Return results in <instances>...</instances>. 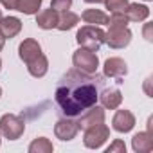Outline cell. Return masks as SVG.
<instances>
[{
	"label": "cell",
	"mask_w": 153,
	"mask_h": 153,
	"mask_svg": "<svg viewBox=\"0 0 153 153\" xmlns=\"http://www.w3.org/2000/svg\"><path fill=\"white\" fill-rule=\"evenodd\" d=\"M131 42V31L128 27H115L110 25V31L105 33V43H108L112 49H124Z\"/></svg>",
	"instance_id": "8992f818"
},
{
	"label": "cell",
	"mask_w": 153,
	"mask_h": 153,
	"mask_svg": "<svg viewBox=\"0 0 153 153\" xmlns=\"http://www.w3.org/2000/svg\"><path fill=\"white\" fill-rule=\"evenodd\" d=\"M151 29H153V25H151V24H146V25H144V31H142V33H144V38H146L148 42H151V40H153Z\"/></svg>",
	"instance_id": "4316f807"
},
{
	"label": "cell",
	"mask_w": 153,
	"mask_h": 153,
	"mask_svg": "<svg viewBox=\"0 0 153 153\" xmlns=\"http://www.w3.org/2000/svg\"><path fill=\"white\" fill-rule=\"evenodd\" d=\"M103 87L105 81L96 72L87 74L72 68L59 79L54 97L67 117H78L97 103Z\"/></svg>",
	"instance_id": "6da1fadb"
},
{
	"label": "cell",
	"mask_w": 153,
	"mask_h": 153,
	"mask_svg": "<svg viewBox=\"0 0 153 153\" xmlns=\"http://www.w3.org/2000/svg\"><path fill=\"white\" fill-rule=\"evenodd\" d=\"M16 2L18 0H0V4H2L6 9H16Z\"/></svg>",
	"instance_id": "484cf974"
},
{
	"label": "cell",
	"mask_w": 153,
	"mask_h": 153,
	"mask_svg": "<svg viewBox=\"0 0 153 153\" xmlns=\"http://www.w3.org/2000/svg\"><path fill=\"white\" fill-rule=\"evenodd\" d=\"M105 76L106 78H114V79H121L123 76L128 74V65L123 58H108L105 61Z\"/></svg>",
	"instance_id": "30bf717a"
},
{
	"label": "cell",
	"mask_w": 153,
	"mask_h": 153,
	"mask_svg": "<svg viewBox=\"0 0 153 153\" xmlns=\"http://www.w3.org/2000/svg\"><path fill=\"white\" fill-rule=\"evenodd\" d=\"M27 70H29V74L33 76V78H43V76L47 74V70H49V59L43 56V52L36 59H33V61L27 63Z\"/></svg>",
	"instance_id": "2e32d148"
},
{
	"label": "cell",
	"mask_w": 153,
	"mask_h": 153,
	"mask_svg": "<svg viewBox=\"0 0 153 153\" xmlns=\"http://www.w3.org/2000/svg\"><path fill=\"white\" fill-rule=\"evenodd\" d=\"M25 131V123L20 115L6 114L0 117V135H4L9 140H16Z\"/></svg>",
	"instance_id": "3957f363"
},
{
	"label": "cell",
	"mask_w": 153,
	"mask_h": 153,
	"mask_svg": "<svg viewBox=\"0 0 153 153\" xmlns=\"http://www.w3.org/2000/svg\"><path fill=\"white\" fill-rule=\"evenodd\" d=\"M108 139H110V130H108V126H106L105 123L87 128V130H85V135H83V142H85V146L90 148V149L101 148Z\"/></svg>",
	"instance_id": "5b68a950"
},
{
	"label": "cell",
	"mask_w": 153,
	"mask_h": 153,
	"mask_svg": "<svg viewBox=\"0 0 153 153\" xmlns=\"http://www.w3.org/2000/svg\"><path fill=\"white\" fill-rule=\"evenodd\" d=\"M105 123V110L101 106H90L88 110H85L78 121V128L79 130H87L90 126H96V124H101Z\"/></svg>",
	"instance_id": "52a82bcc"
},
{
	"label": "cell",
	"mask_w": 153,
	"mask_h": 153,
	"mask_svg": "<svg viewBox=\"0 0 153 153\" xmlns=\"http://www.w3.org/2000/svg\"><path fill=\"white\" fill-rule=\"evenodd\" d=\"M78 131H79L78 123L72 121V119H59L54 126V135L59 140H72L78 135Z\"/></svg>",
	"instance_id": "9c48e42d"
},
{
	"label": "cell",
	"mask_w": 153,
	"mask_h": 153,
	"mask_svg": "<svg viewBox=\"0 0 153 153\" xmlns=\"http://www.w3.org/2000/svg\"><path fill=\"white\" fill-rule=\"evenodd\" d=\"M131 148L137 153H149L153 149V133L149 131H139L131 139Z\"/></svg>",
	"instance_id": "4fadbf2b"
},
{
	"label": "cell",
	"mask_w": 153,
	"mask_h": 153,
	"mask_svg": "<svg viewBox=\"0 0 153 153\" xmlns=\"http://www.w3.org/2000/svg\"><path fill=\"white\" fill-rule=\"evenodd\" d=\"M85 2H88V4H101V2H105V0H85Z\"/></svg>",
	"instance_id": "4dcf8cb0"
},
{
	"label": "cell",
	"mask_w": 153,
	"mask_h": 153,
	"mask_svg": "<svg viewBox=\"0 0 153 153\" xmlns=\"http://www.w3.org/2000/svg\"><path fill=\"white\" fill-rule=\"evenodd\" d=\"M72 63L74 67L81 70V72H87V74H94L97 72V67H99V58L94 51L90 49H85V47H79L72 54Z\"/></svg>",
	"instance_id": "277c9868"
},
{
	"label": "cell",
	"mask_w": 153,
	"mask_h": 153,
	"mask_svg": "<svg viewBox=\"0 0 153 153\" xmlns=\"http://www.w3.org/2000/svg\"><path fill=\"white\" fill-rule=\"evenodd\" d=\"M58 18H59V15H58V11H54L52 7L36 13V24H38L40 29H45V31L54 29V27L58 25Z\"/></svg>",
	"instance_id": "5bb4252c"
},
{
	"label": "cell",
	"mask_w": 153,
	"mask_h": 153,
	"mask_svg": "<svg viewBox=\"0 0 153 153\" xmlns=\"http://www.w3.org/2000/svg\"><path fill=\"white\" fill-rule=\"evenodd\" d=\"M146 2H151V0H146Z\"/></svg>",
	"instance_id": "e575fe53"
},
{
	"label": "cell",
	"mask_w": 153,
	"mask_h": 153,
	"mask_svg": "<svg viewBox=\"0 0 153 153\" xmlns=\"http://www.w3.org/2000/svg\"><path fill=\"white\" fill-rule=\"evenodd\" d=\"M72 6V0H52L51 2V7L58 13H63V11H68Z\"/></svg>",
	"instance_id": "cb8c5ba5"
},
{
	"label": "cell",
	"mask_w": 153,
	"mask_h": 153,
	"mask_svg": "<svg viewBox=\"0 0 153 153\" xmlns=\"http://www.w3.org/2000/svg\"><path fill=\"white\" fill-rule=\"evenodd\" d=\"M124 15L128 16L130 22H142L149 16V7L142 4H128L124 9Z\"/></svg>",
	"instance_id": "e0dca14e"
},
{
	"label": "cell",
	"mask_w": 153,
	"mask_h": 153,
	"mask_svg": "<svg viewBox=\"0 0 153 153\" xmlns=\"http://www.w3.org/2000/svg\"><path fill=\"white\" fill-rule=\"evenodd\" d=\"M112 126L119 133H128L135 126V115L130 110H117L112 119Z\"/></svg>",
	"instance_id": "ba28073f"
},
{
	"label": "cell",
	"mask_w": 153,
	"mask_h": 153,
	"mask_svg": "<svg viewBox=\"0 0 153 153\" xmlns=\"http://www.w3.org/2000/svg\"><path fill=\"white\" fill-rule=\"evenodd\" d=\"M76 42L79 43V47H85L96 52L105 43V31L99 25H83L76 34Z\"/></svg>",
	"instance_id": "7a4b0ae2"
},
{
	"label": "cell",
	"mask_w": 153,
	"mask_h": 153,
	"mask_svg": "<svg viewBox=\"0 0 153 153\" xmlns=\"http://www.w3.org/2000/svg\"><path fill=\"white\" fill-rule=\"evenodd\" d=\"M0 96H2V88H0Z\"/></svg>",
	"instance_id": "836d02e7"
},
{
	"label": "cell",
	"mask_w": 153,
	"mask_h": 153,
	"mask_svg": "<svg viewBox=\"0 0 153 153\" xmlns=\"http://www.w3.org/2000/svg\"><path fill=\"white\" fill-rule=\"evenodd\" d=\"M43 0H18L16 2V11L24 15H36L42 7Z\"/></svg>",
	"instance_id": "44dd1931"
},
{
	"label": "cell",
	"mask_w": 153,
	"mask_h": 153,
	"mask_svg": "<svg viewBox=\"0 0 153 153\" xmlns=\"http://www.w3.org/2000/svg\"><path fill=\"white\" fill-rule=\"evenodd\" d=\"M0 20H2V9H0Z\"/></svg>",
	"instance_id": "1f68e13d"
},
{
	"label": "cell",
	"mask_w": 153,
	"mask_h": 153,
	"mask_svg": "<svg viewBox=\"0 0 153 153\" xmlns=\"http://www.w3.org/2000/svg\"><path fill=\"white\" fill-rule=\"evenodd\" d=\"M0 70H2V59H0Z\"/></svg>",
	"instance_id": "d6a6232c"
},
{
	"label": "cell",
	"mask_w": 153,
	"mask_h": 153,
	"mask_svg": "<svg viewBox=\"0 0 153 153\" xmlns=\"http://www.w3.org/2000/svg\"><path fill=\"white\" fill-rule=\"evenodd\" d=\"M22 31V22H20V18H16V16H2V20H0V34H2L6 40L9 38H15L18 33Z\"/></svg>",
	"instance_id": "7c38bea8"
},
{
	"label": "cell",
	"mask_w": 153,
	"mask_h": 153,
	"mask_svg": "<svg viewBox=\"0 0 153 153\" xmlns=\"http://www.w3.org/2000/svg\"><path fill=\"white\" fill-rule=\"evenodd\" d=\"M4 43H6V38H4L2 34H0V51H2V49H4Z\"/></svg>",
	"instance_id": "f546056e"
},
{
	"label": "cell",
	"mask_w": 153,
	"mask_h": 153,
	"mask_svg": "<svg viewBox=\"0 0 153 153\" xmlns=\"http://www.w3.org/2000/svg\"><path fill=\"white\" fill-rule=\"evenodd\" d=\"M81 20L90 25H106L108 24V15L103 13L101 9H87L81 15Z\"/></svg>",
	"instance_id": "ac0fdd59"
},
{
	"label": "cell",
	"mask_w": 153,
	"mask_h": 153,
	"mask_svg": "<svg viewBox=\"0 0 153 153\" xmlns=\"http://www.w3.org/2000/svg\"><path fill=\"white\" fill-rule=\"evenodd\" d=\"M54 146L47 137H38L29 144V153H52Z\"/></svg>",
	"instance_id": "ffe728a7"
},
{
	"label": "cell",
	"mask_w": 153,
	"mask_h": 153,
	"mask_svg": "<svg viewBox=\"0 0 153 153\" xmlns=\"http://www.w3.org/2000/svg\"><path fill=\"white\" fill-rule=\"evenodd\" d=\"M76 24H79V16L76 15V13H72V11H63V13L59 15V18H58L56 29H59V31H68V29L76 27Z\"/></svg>",
	"instance_id": "d6986e66"
},
{
	"label": "cell",
	"mask_w": 153,
	"mask_h": 153,
	"mask_svg": "<svg viewBox=\"0 0 153 153\" xmlns=\"http://www.w3.org/2000/svg\"><path fill=\"white\" fill-rule=\"evenodd\" d=\"M128 16L124 15V11L119 13H112V16L108 18V25H115V27H128Z\"/></svg>",
	"instance_id": "7402d4cb"
},
{
	"label": "cell",
	"mask_w": 153,
	"mask_h": 153,
	"mask_svg": "<svg viewBox=\"0 0 153 153\" xmlns=\"http://www.w3.org/2000/svg\"><path fill=\"white\" fill-rule=\"evenodd\" d=\"M106 153H126V144H124L121 139H115V140L106 148Z\"/></svg>",
	"instance_id": "d4e9b609"
},
{
	"label": "cell",
	"mask_w": 153,
	"mask_h": 153,
	"mask_svg": "<svg viewBox=\"0 0 153 153\" xmlns=\"http://www.w3.org/2000/svg\"><path fill=\"white\" fill-rule=\"evenodd\" d=\"M130 2L128 0H105V6L110 13H119V11H124L126 6Z\"/></svg>",
	"instance_id": "603a6c76"
},
{
	"label": "cell",
	"mask_w": 153,
	"mask_h": 153,
	"mask_svg": "<svg viewBox=\"0 0 153 153\" xmlns=\"http://www.w3.org/2000/svg\"><path fill=\"white\" fill-rule=\"evenodd\" d=\"M40 54H42V45H40L36 40H33V38L24 40V42L20 43V47H18V56H20L22 61H25V65H27L29 61L36 59Z\"/></svg>",
	"instance_id": "8fae6325"
},
{
	"label": "cell",
	"mask_w": 153,
	"mask_h": 153,
	"mask_svg": "<svg viewBox=\"0 0 153 153\" xmlns=\"http://www.w3.org/2000/svg\"><path fill=\"white\" fill-rule=\"evenodd\" d=\"M148 131H149V133H153V117H149V119H148Z\"/></svg>",
	"instance_id": "f1b7e54d"
},
{
	"label": "cell",
	"mask_w": 153,
	"mask_h": 153,
	"mask_svg": "<svg viewBox=\"0 0 153 153\" xmlns=\"http://www.w3.org/2000/svg\"><path fill=\"white\" fill-rule=\"evenodd\" d=\"M149 79H151V78H148V79H146V83H144V90H146V94L151 97V90H149Z\"/></svg>",
	"instance_id": "83f0119b"
},
{
	"label": "cell",
	"mask_w": 153,
	"mask_h": 153,
	"mask_svg": "<svg viewBox=\"0 0 153 153\" xmlns=\"http://www.w3.org/2000/svg\"><path fill=\"white\" fill-rule=\"evenodd\" d=\"M99 99H101V103H103L105 108L115 110V108H119L121 103H123V94H121V90H117V88H110V90L101 92V94H99Z\"/></svg>",
	"instance_id": "9a60e30c"
}]
</instances>
